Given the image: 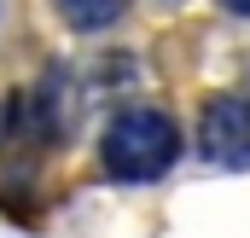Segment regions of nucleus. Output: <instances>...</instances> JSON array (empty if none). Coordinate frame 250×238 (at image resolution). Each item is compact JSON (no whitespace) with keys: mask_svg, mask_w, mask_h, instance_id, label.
Here are the masks:
<instances>
[{"mask_svg":"<svg viewBox=\"0 0 250 238\" xmlns=\"http://www.w3.org/2000/svg\"><path fill=\"white\" fill-rule=\"evenodd\" d=\"M175 157H181V128L157 105H128L99 134V169L117 186H151L175 169Z\"/></svg>","mask_w":250,"mask_h":238,"instance_id":"1","label":"nucleus"},{"mask_svg":"<svg viewBox=\"0 0 250 238\" xmlns=\"http://www.w3.org/2000/svg\"><path fill=\"white\" fill-rule=\"evenodd\" d=\"M221 6H227L233 18H250V0H221Z\"/></svg>","mask_w":250,"mask_h":238,"instance_id":"4","label":"nucleus"},{"mask_svg":"<svg viewBox=\"0 0 250 238\" xmlns=\"http://www.w3.org/2000/svg\"><path fill=\"white\" fill-rule=\"evenodd\" d=\"M53 12H59L76 35H99V29H111L128 12V0H53Z\"/></svg>","mask_w":250,"mask_h":238,"instance_id":"3","label":"nucleus"},{"mask_svg":"<svg viewBox=\"0 0 250 238\" xmlns=\"http://www.w3.org/2000/svg\"><path fill=\"white\" fill-rule=\"evenodd\" d=\"M198 151L215 169H250V99L215 93L198 117Z\"/></svg>","mask_w":250,"mask_h":238,"instance_id":"2","label":"nucleus"}]
</instances>
